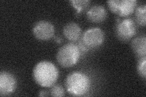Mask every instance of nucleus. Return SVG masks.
I'll return each mask as SVG.
<instances>
[{"label": "nucleus", "mask_w": 146, "mask_h": 97, "mask_svg": "<svg viewBox=\"0 0 146 97\" xmlns=\"http://www.w3.org/2000/svg\"><path fill=\"white\" fill-rule=\"evenodd\" d=\"M54 40L55 41H56L57 43H60V42L62 41V39L60 37H58V36H56V37L54 38Z\"/></svg>", "instance_id": "nucleus-18"}, {"label": "nucleus", "mask_w": 146, "mask_h": 97, "mask_svg": "<svg viewBox=\"0 0 146 97\" xmlns=\"http://www.w3.org/2000/svg\"><path fill=\"white\" fill-rule=\"evenodd\" d=\"M17 80L15 76L7 71L0 73V95L7 96L13 94L17 87Z\"/></svg>", "instance_id": "nucleus-8"}, {"label": "nucleus", "mask_w": 146, "mask_h": 97, "mask_svg": "<svg viewBox=\"0 0 146 97\" xmlns=\"http://www.w3.org/2000/svg\"><path fill=\"white\" fill-rule=\"evenodd\" d=\"M135 21L137 24L144 27L146 24V6L145 4L137 7L135 9Z\"/></svg>", "instance_id": "nucleus-12"}, {"label": "nucleus", "mask_w": 146, "mask_h": 97, "mask_svg": "<svg viewBox=\"0 0 146 97\" xmlns=\"http://www.w3.org/2000/svg\"><path fill=\"white\" fill-rule=\"evenodd\" d=\"M55 27L51 22L41 20L36 22L33 28V33L35 37L40 41L51 40L55 34Z\"/></svg>", "instance_id": "nucleus-7"}, {"label": "nucleus", "mask_w": 146, "mask_h": 97, "mask_svg": "<svg viewBox=\"0 0 146 97\" xmlns=\"http://www.w3.org/2000/svg\"><path fill=\"white\" fill-rule=\"evenodd\" d=\"M79 43H78V47L80 50V52H86L89 51L90 50V49L86 46L83 41L82 40V39L80 38L79 41Z\"/></svg>", "instance_id": "nucleus-16"}, {"label": "nucleus", "mask_w": 146, "mask_h": 97, "mask_svg": "<svg viewBox=\"0 0 146 97\" xmlns=\"http://www.w3.org/2000/svg\"><path fill=\"white\" fill-rule=\"evenodd\" d=\"M131 48L139 58L146 57V37L145 36H138L131 42Z\"/></svg>", "instance_id": "nucleus-11"}, {"label": "nucleus", "mask_w": 146, "mask_h": 97, "mask_svg": "<svg viewBox=\"0 0 146 97\" xmlns=\"http://www.w3.org/2000/svg\"><path fill=\"white\" fill-rule=\"evenodd\" d=\"M80 38L90 49H92L100 47L104 43L105 34L99 27H91L84 32Z\"/></svg>", "instance_id": "nucleus-6"}, {"label": "nucleus", "mask_w": 146, "mask_h": 97, "mask_svg": "<svg viewBox=\"0 0 146 97\" xmlns=\"http://www.w3.org/2000/svg\"><path fill=\"white\" fill-rule=\"evenodd\" d=\"M33 78L40 86H52L58 78V71L52 62L42 61L36 64L33 70Z\"/></svg>", "instance_id": "nucleus-1"}, {"label": "nucleus", "mask_w": 146, "mask_h": 97, "mask_svg": "<svg viewBox=\"0 0 146 97\" xmlns=\"http://www.w3.org/2000/svg\"><path fill=\"white\" fill-rule=\"evenodd\" d=\"M71 5L76 9L77 14L87 9L90 4L89 0H72L70 1Z\"/></svg>", "instance_id": "nucleus-13"}, {"label": "nucleus", "mask_w": 146, "mask_h": 97, "mask_svg": "<svg viewBox=\"0 0 146 97\" xmlns=\"http://www.w3.org/2000/svg\"><path fill=\"white\" fill-rule=\"evenodd\" d=\"M50 93H51V95L52 96L61 97L65 95V92L63 87L59 84L53 85L51 87V90H50Z\"/></svg>", "instance_id": "nucleus-15"}, {"label": "nucleus", "mask_w": 146, "mask_h": 97, "mask_svg": "<svg viewBox=\"0 0 146 97\" xmlns=\"http://www.w3.org/2000/svg\"><path fill=\"white\" fill-rule=\"evenodd\" d=\"M137 71L139 76L144 80L146 78V57L139 58L137 64Z\"/></svg>", "instance_id": "nucleus-14"}, {"label": "nucleus", "mask_w": 146, "mask_h": 97, "mask_svg": "<svg viewBox=\"0 0 146 97\" xmlns=\"http://www.w3.org/2000/svg\"><path fill=\"white\" fill-rule=\"evenodd\" d=\"M63 34L65 37L71 42L79 41L82 36V29L80 26L75 22H70L63 27Z\"/></svg>", "instance_id": "nucleus-10"}, {"label": "nucleus", "mask_w": 146, "mask_h": 97, "mask_svg": "<svg viewBox=\"0 0 146 97\" xmlns=\"http://www.w3.org/2000/svg\"><path fill=\"white\" fill-rule=\"evenodd\" d=\"M49 95V92L46 90H44V89L40 91L38 94V96H47Z\"/></svg>", "instance_id": "nucleus-17"}, {"label": "nucleus", "mask_w": 146, "mask_h": 97, "mask_svg": "<svg viewBox=\"0 0 146 97\" xmlns=\"http://www.w3.org/2000/svg\"><path fill=\"white\" fill-rule=\"evenodd\" d=\"M65 86L67 92L74 96H81L86 94L91 87V80L86 73L74 71L66 78Z\"/></svg>", "instance_id": "nucleus-2"}, {"label": "nucleus", "mask_w": 146, "mask_h": 97, "mask_svg": "<svg viewBox=\"0 0 146 97\" xmlns=\"http://www.w3.org/2000/svg\"><path fill=\"white\" fill-rule=\"evenodd\" d=\"M107 16V12L106 8L100 5L93 6L86 12V18L92 22H102L106 20Z\"/></svg>", "instance_id": "nucleus-9"}, {"label": "nucleus", "mask_w": 146, "mask_h": 97, "mask_svg": "<svg viewBox=\"0 0 146 97\" xmlns=\"http://www.w3.org/2000/svg\"><path fill=\"white\" fill-rule=\"evenodd\" d=\"M135 21L130 18L117 19L115 27V34L121 41H127L131 39L136 33Z\"/></svg>", "instance_id": "nucleus-4"}, {"label": "nucleus", "mask_w": 146, "mask_h": 97, "mask_svg": "<svg viewBox=\"0 0 146 97\" xmlns=\"http://www.w3.org/2000/svg\"><path fill=\"white\" fill-rule=\"evenodd\" d=\"M108 7L112 12L122 17L133 13L137 6L135 0H111L107 1Z\"/></svg>", "instance_id": "nucleus-5"}, {"label": "nucleus", "mask_w": 146, "mask_h": 97, "mask_svg": "<svg viewBox=\"0 0 146 97\" xmlns=\"http://www.w3.org/2000/svg\"><path fill=\"white\" fill-rule=\"evenodd\" d=\"M81 52L78 46L74 43H68L58 49L56 55L58 63L63 67L74 66L79 61Z\"/></svg>", "instance_id": "nucleus-3"}]
</instances>
